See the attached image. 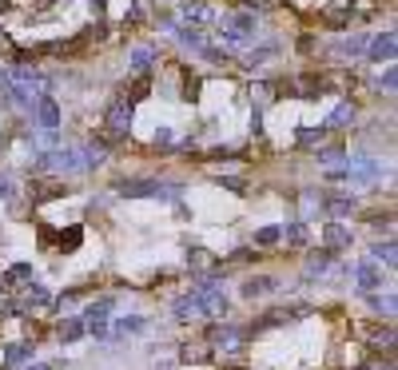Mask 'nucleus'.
Segmentation results:
<instances>
[{
    "label": "nucleus",
    "mask_w": 398,
    "mask_h": 370,
    "mask_svg": "<svg viewBox=\"0 0 398 370\" xmlns=\"http://www.w3.org/2000/svg\"><path fill=\"white\" fill-rule=\"evenodd\" d=\"M132 132V100L120 96L108 104V111H104V139H120Z\"/></svg>",
    "instance_id": "1"
},
{
    "label": "nucleus",
    "mask_w": 398,
    "mask_h": 370,
    "mask_svg": "<svg viewBox=\"0 0 398 370\" xmlns=\"http://www.w3.org/2000/svg\"><path fill=\"white\" fill-rule=\"evenodd\" d=\"M116 191L124 199H148V196H156V199H175L179 196V187H167V184H160V179H124V184H116Z\"/></svg>",
    "instance_id": "2"
},
{
    "label": "nucleus",
    "mask_w": 398,
    "mask_h": 370,
    "mask_svg": "<svg viewBox=\"0 0 398 370\" xmlns=\"http://www.w3.org/2000/svg\"><path fill=\"white\" fill-rule=\"evenodd\" d=\"M219 36L227 40V44H247L251 36H255V16L251 13H235L224 20V32Z\"/></svg>",
    "instance_id": "3"
},
{
    "label": "nucleus",
    "mask_w": 398,
    "mask_h": 370,
    "mask_svg": "<svg viewBox=\"0 0 398 370\" xmlns=\"http://www.w3.org/2000/svg\"><path fill=\"white\" fill-rule=\"evenodd\" d=\"M394 48H398L394 32H378V36L366 44V56H371L374 64H390V60H394Z\"/></svg>",
    "instance_id": "4"
},
{
    "label": "nucleus",
    "mask_w": 398,
    "mask_h": 370,
    "mask_svg": "<svg viewBox=\"0 0 398 370\" xmlns=\"http://www.w3.org/2000/svg\"><path fill=\"white\" fill-rule=\"evenodd\" d=\"M36 120H40V132H56V128H60V108H56L52 96L36 100Z\"/></svg>",
    "instance_id": "5"
},
{
    "label": "nucleus",
    "mask_w": 398,
    "mask_h": 370,
    "mask_svg": "<svg viewBox=\"0 0 398 370\" xmlns=\"http://www.w3.org/2000/svg\"><path fill=\"white\" fill-rule=\"evenodd\" d=\"M355 279H359V291H366V295H374L378 287H383V267L378 263H359V271H355Z\"/></svg>",
    "instance_id": "6"
},
{
    "label": "nucleus",
    "mask_w": 398,
    "mask_h": 370,
    "mask_svg": "<svg viewBox=\"0 0 398 370\" xmlns=\"http://www.w3.org/2000/svg\"><path fill=\"white\" fill-rule=\"evenodd\" d=\"M275 287H279V279H271V275H251L247 283L239 287V295L243 299H263V295H271Z\"/></svg>",
    "instance_id": "7"
},
{
    "label": "nucleus",
    "mask_w": 398,
    "mask_h": 370,
    "mask_svg": "<svg viewBox=\"0 0 398 370\" xmlns=\"http://www.w3.org/2000/svg\"><path fill=\"white\" fill-rule=\"evenodd\" d=\"M112 310H116V299L104 295V299H96V303L80 315V319H84V327H96V322H108V315H112Z\"/></svg>",
    "instance_id": "8"
},
{
    "label": "nucleus",
    "mask_w": 398,
    "mask_h": 370,
    "mask_svg": "<svg viewBox=\"0 0 398 370\" xmlns=\"http://www.w3.org/2000/svg\"><path fill=\"white\" fill-rule=\"evenodd\" d=\"M179 16H184V20H195V25H212L215 8H212V4H203V0H184Z\"/></svg>",
    "instance_id": "9"
},
{
    "label": "nucleus",
    "mask_w": 398,
    "mask_h": 370,
    "mask_svg": "<svg viewBox=\"0 0 398 370\" xmlns=\"http://www.w3.org/2000/svg\"><path fill=\"white\" fill-rule=\"evenodd\" d=\"M172 315L179 322H195V319H203V307H199L195 295H184V299H175L172 303Z\"/></svg>",
    "instance_id": "10"
},
{
    "label": "nucleus",
    "mask_w": 398,
    "mask_h": 370,
    "mask_svg": "<svg viewBox=\"0 0 398 370\" xmlns=\"http://www.w3.org/2000/svg\"><path fill=\"white\" fill-rule=\"evenodd\" d=\"M323 243L331 247V251H347V247H350V231L343 227V223H327Z\"/></svg>",
    "instance_id": "11"
},
{
    "label": "nucleus",
    "mask_w": 398,
    "mask_h": 370,
    "mask_svg": "<svg viewBox=\"0 0 398 370\" xmlns=\"http://www.w3.org/2000/svg\"><path fill=\"white\" fill-rule=\"evenodd\" d=\"M48 303H52L48 287H44V283H36V279H32V283L25 287V303H20V307H48Z\"/></svg>",
    "instance_id": "12"
},
{
    "label": "nucleus",
    "mask_w": 398,
    "mask_h": 370,
    "mask_svg": "<svg viewBox=\"0 0 398 370\" xmlns=\"http://www.w3.org/2000/svg\"><path fill=\"white\" fill-rule=\"evenodd\" d=\"M207 338H212L215 346H224V350H227V346L239 343V331H235V327H227V322H215L212 331H207Z\"/></svg>",
    "instance_id": "13"
},
{
    "label": "nucleus",
    "mask_w": 398,
    "mask_h": 370,
    "mask_svg": "<svg viewBox=\"0 0 398 370\" xmlns=\"http://www.w3.org/2000/svg\"><path fill=\"white\" fill-rule=\"evenodd\" d=\"M319 203H323L335 219H343V215H350V211H355V199H350V196H323Z\"/></svg>",
    "instance_id": "14"
},
{
    "label": "nucleus",
    "mask_w": 398,
    "mask_h": 370,
    "mask_svg": "<svg viewBox=\"0 0 398 370\" xmlns=\"http://www.w3.org/2000/svg\"><path fill=\"white\" fill-rule=\"evenodd\" d=\"M84 334H88V327H84L80 315H72V319L60 322V343H76V338H84Z\"/></svg>",
    "instance_id": "15"
},
{
    "label": "nucleus",
    "mask_w": 398,
    "mask_h": 370,
    "mask_svg": "<svg viewBox=\"0 0 398 370\" xmlns=\"http://www.w3.org/2000/svg\"><path fill=\"white\" fill-rule=\"evenodd\" d=\"M20 283H32V267H28V263H16V267L4 271V287H8V291H16Z\"/></svg>",
    "instance_id": "16"
},
{
    "label": "nucleus",
    "mask_w": 398,
    "mask_h": 370,
    "mask_svg": "<svg viewBox=\"0 0 398 370\" xmlns=\"http://www.w3.org/2000/svg\"><path fill=\"white\" fill-rule=\"evenodd\" d=\"M279 239H287L291 247H303L307 239H311V231H307V223H303V219H295V223H287V231L279 235Z\"/></svg>",
    "instance_id": "17"
},
{
    "label": "nucleus",
    "mask_w": 398,
    "mask_h": 370,
    "mask_svg": "<svg viewBox=\"0 0 398 370\" xmlns=\"http://www.w3.org/2000/svg\"><path fill=\"white\" fill-rule=\"evenodd\" d=\"M104 156H108V151H104V144H84V148H80V160H84V172L100 167V163H104Z\"/></svg>",
    "instance_id": "18"
},
{
    "label": "nucleus",
    "mask_w": 398,
    "mask_h": 370,
    "mask_svg": "<svg viewBox=\"0 0 398 370\" xmlns=\"http://www.w3.org/2000/svg\"><path fill=\"white\" fill-rule=\"evenodd\" d=\"M148 331V319L144 315H128V319H116V334H139Z\"/></svg>",
    "instance_id": "19"
},
{
    "label": "nucleus",
    "mask_w": 398,
    "mask_h": 370,
    "mask_svg": "<svg viewBox=\"0 0 398 370\" xmlns=\"http://www.w3.org/2000/svg\"><path fill=\"white\" fill-rule=\"evenodd\" d=\"M128 60H132V72H148L151 60H156V48H148V44H144V48H136Z\"/></svg>",
    "instance_id": "20"
},
{
    "label": "nucleus",
    "mask_w": 398,
    "mask_h": 370,
    "mask_svg": "<svg viewBox=\"0 0 398 370\" xmlns=\"http://www.w3.org/2000/svg\"><path fill=\"white\" fill-rule=\"evenodd\" d=\"M28 358H32V346L28 343H13L8 350H4V362H8V366H20V362H28Z\"/></svg>",
    "instance_id": "21"
},
{
    "label": "nucleus",
    "mask_w": 398,
    "mask_h": 370,
    "mask_svg": "<svg viewBox=\"0 0 398 370\" xmlns=\"http://www.w3.org/2000/svg\"><path fill=\"white\" fill-rule=\"evenodd\" d=\"M331 271V251H319V255H315V259H307V279H315V275H327Z\"/></svg>",
    "instance_id": "22"
},
{
    "label": "nucleus",
    "mask_w": 398,
    "mask_h": 370,
    "mask_svg": "<svg viewBox=\"0 0 398 370\" xmlns=\"http://www.w3.org/2000/svg\"><path fill=\"white\" fill-rule=\"evenodd\" d=\"M355 120V108H350V104H338L335 111H331V120L323 123V128H343V123H350Z\"/></svg>",
    "instance_id": "23"
},
{
    "label": "nucleus",
    "mask_w": 398,
    "mask_h": 370,
    "mask_svg": "<svg viewBox=\"0 0 398 370\" xmlns=\"http://www.w3.org/2000/svg\"><path fill=\"white\" fill-rule=\"evenodd\" d=\"M179 40H184L187 48H207V36H203V32H199V28H179Z\"/></svg>",
    "instance_id": "24"
},
{
    "label": "nucleus",
    "mask_w": 398,
    "mask_h": 370,
    "mask_svg": "<svg viewBox=\"0 0 398 370\" xmlns=\"http://www.w3.org/2000/svg\"><path fill=\"white\" fill-rule=\"evenodd\" d=\"M319 163H327V167H343V163H347V151L343 148H323L319 151Z\"/></svg>",
    "instance_id": "25"
},
{
    "label": "nucleus",
    "mask_w": 398,
    "mask_h": 370,
    "mask_svg": "<svg viewBox=\"0 0 398 370\" xmlns=\"http://www.w3.org/2000/svg\"><path fill=\"white\" fill-rule=\"evenodd\" d=\"M327 132H331V128H303V132H298V144L315 148V144H323L327 139Z\"/></svg>",
    "instance_id": "26"
},
{
    "label": "nucleus",
    "mask_w": 398,
    "mask_h": 370,
    "mask_svg": "<svg viewBox=\"0 0 398 370\" xmlns=\"http://www.w3.org/2000/svg\"><path fill=\"white\" fill-rule=\"evenodd\" d=\"M279 235H283V227H259V231H255V247H275Z\"/></svg>",
    "instance_id": "27"
},
{
    "label": "nucleus",
    "mask_w": 398,
    "mask_h": 370,
    "mask_svg": "<svg viewBox=\"0 0 398 370\" xmlns=\"http://www.w3.org/2000/svg\"><path fill=\"white\" fill-rule=\"evenodd\" d=\"M80 239H84V231H80V227H68V231H60V239H56V243H60V251H76V247H80Z\"/></svg>",
    "instance_id": "28"
},
{
    "label": "nucleus",
    "mask_w": 398,
    "mask_h": 370,
    "mask_svg": "<svg viewBox=\"0 0 398 370\" xmlns=\"http://www.w3.org/2000/svg\"><path fill=\"white\" fill-rule=\"evenodd\" d=\"M371 255H374V263H386V267H394V255H398V251H394V243L386 239V243H378V247H374Z\"/></svg>",
    "instance_id": "29"
},
{
    "label": "nucleus",
    "mask_w": 398,
    "mask_h": 370,
    "mask_svg": "<svg viewBox=\"0 0 398 370\" xmlns=\"http://www.w3.org/2000/svg\"><path fill=\"white\" fill-rule=\"evenodd\" d=\"M371 307L378 310V315H386V319H390V315H394V295H378V291H374V295H371Z\"/></svg>",
    "instance_id": "30"
},
{
    "label": "nucleus",
    "mask_w": 398,
    "mask_h": 370,
    "mask_svg": "<svg viewBox=\"0 0 398 370\" xmlns=\"http://www.w3.org/2000/svg\"><path fill=\"white\" fill-rule=\"evenodd\" d=\"M151 92V76L148 72H139V80L136 84H132V92H128V100H132V104H136V100H144Z\"/></svg>",
    "instance_id": "31"
},
{
    "label": "nucleus",
    "mask_w": 398,
    "mask_h": 370,
    "mask_svg": "<svg viewBox=\"0 0 398 370\" xmlns=\"http://www.w3.org/2000/svg\"><path fill=\"white\" fill-rule=\"evenodd\" d=\"M207 346H184V355H179V362H207Z\"/></svg>",
    "instance_id": "32"
},
{
    "label": "nucleus",
    "mask_w": 398,
    "mask_h": 370,
    "mask_svg": "<svg viewBox=\"0 0 398 370\" xmlns=\"http://www.w3.org/2000/svg\"><path fill=\"white\" fill-rule=\"evenodd\" d=\"M60 196H64V184H40L36 203H44V199H60Z\"/></svg>",
    "instance_id": "33"
},
{
    "label": "nucleus",
    "mask_w": 398,
    "mask_h": 370,
    "mask_svg": "<svg viewBox=\"0 0 398 370\" xmlns=\"http://www.w3.org/2000/svg\"><path fill=\"white\" fill-rule=\"evenodd\" d=\"M362 48H366V40H362V36H347L343 44H338V52H343V56H355V52H362Z\"/></svg>",
    "instance_id": "34"
},
{
    "label": "nucleus",
    "mask_w": 398,
    "mask_h": 370,
    "mask_svg": "<svg viewBox=\"0 0 398 370\" xmlns=\"http://www.w3.org/2000/svg\"><path fill=\"white\" fill-rule=\"evenodd\" d=\"M187 263H191V267H207V251H203V247H195V251L187 255Z\"/></svg>",
    "instance_id": "35"
},
{
    "label": "nucleus",
    "mask_w": 398,
    "mask_h": 370,
    "mask_svg": "<svg viewBox=\"0 0 398 370\" xmlns=\"http://www.w3.org/2000/svg\"><path fill=\"white\" fill-rule=\"evenodd\" d=\"M219 184H224L227 191H243V179H235V175H227V179L219 175Z\"/></svg>",
    "instance_id": "36"
},
{
    "label": "nucleus",
    "mask_w": 398,
    "mask_h": 370,
    "mask_svg": "<svg viewBox=\"0 0 398 370\" xmlns=\"http://www.w3.org/2000/svg\"><path fill=\"white\" fill-rule=\"evenodd\" d=\"M0 199H13V179L8 175H0Z\"/></svg>",
    "instance_id": "37"
},
{
    "label": "nucleus",
    "mask_w": 398,
    "mask_h": 370,
    "mask_svg": "<svg viewBox=\"0 0 398 370\" xmlns=\"http://www.w3.org/2000/svg\"><path fill=\"white\" fill-rule=\"evenodd\" d=\"M156 144L167 148V144H172V128H156Z\"/></svg>",
    "instance_id": "38"
},
{
    "label": "nucleus",
    "mask_w": 398,
    "mask_h": 370,
    "mask_svg": "<svg viewBox=\"0 0 398 370\" xmlns=\"http://www.w3.org/2000/svg\"><path fill=\"white\" fill-rule=\"evenodd\" d=\"M28 370H60V362H36V366H28Z\"/></svg>",
    "instance_id": "39"
},
{
    "label": "nucleus",
    "mask_w": 398,
    "mask_h": 370,
    "mask_svg": "<svg viewBox=\"0 0 398 370\" xmlns=\"http://www.w3.org/2000/svg\"><path fill=\"white\" fill-rule=\"evenodd\" d=\"M92 8H96V13H104V8H108V0H92Z\"/></svg>",
    "instance_id": "40"
},
{
    "label": "nucleus",
    "mask_w": 398,
    "mask_h": 370,
    "mask_svg": "<svg viewBox=\"0 0 398 370\" xmlns=\"http://www.w3.org/2000/svg\"><path fill=\"white\" fill-rule=\"evenodd\" d=\"M355 370H378V366H355Z\"/></svg>",
    "instance_id": "41"
},
{
    "label": "nucleus",
    "mask_w": 398,
    "mask_h": 370,
    "mask_svg": "<svg viewBox=\"0 0 398 370\" xmlns=\"http://www.w3.org/2000/svg\"><path fill=\"white\" fill-rule=\"evenodd\" d=\"M224 370H247V366H224Z\"/></svg>",
    "instance_id": "42"
},
{
    "label": "nucleus",
    "mask_w": 398,
    "mask_h": 370,
    "mask_svg": "<svg viewBox=\"0 0 398 370\" xmlns=\"http://www.w3.org/2000/svg\"><path fill=\"white\" fill-rule=\"evenodd\" d=\"M0 144H4V132H0Z\"/></svg>",
    "instance_id": "43"
},
{
    "label": "nucleus",
    "mask_w": 398,
    "mask_h": 370,
    "mask_svg": "<svg viewBox=\"0 0 398 370\" xmlns=\"http://www.w3.org/2000/svg\"><path fill=\"white\" fill-rule=\"evenodd\" d=\"M160 370H172V366H160Z\"/></svg>",
    "instance_id": "44"
}]
</instances>
